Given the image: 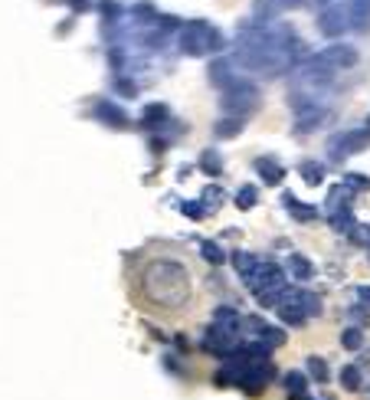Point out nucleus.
I'll use <instances>...</instances> for the list:
<instances>
[{
    "label": "nucleus",
    "instance_id": "obj_5",
    "mask_svg": "<svg viewBox=\"0 0 370 400\" xmlns=\"http://www.w3.org/2000/svg\"><path fill=\"white\" fill-rule=\"evenodd\" d=\"M256 102H259V89L252 82H246V79H236L230 89H223V108H226V115L243 119V115H249L252 108H256Z\"/></svg>",
    "mask_w": 370,
    "mask_h": 400
},
{
    "label": "nucleus",
    "instance_id": "obj_26",
    "mask_svg": "<svg viewBox=\"0 0 370 400\" xmlns=\"http://www.w3.org/2000/svg\"><path fill=\"white\" fill-rule=\"evenodd\" d=\"M200 252H204V259H207V263H213V266H220L223 259H226V256H223V250L220 246H217V243H200Z\"/></svg>",
    "mask_w": 370,
    "mask_h": 400
},
{
    "label": "nucleus",
    "instance_id": "obj_28",
    "mask_svg": "<svg viewBox=\"0 0 370 400\" xmlns=\"http://www.w3.org/2000/svg\"><path fill=\"white\" fill-rule=\"evenodd\" d=\"M308 374L318 381V384H325L328 381V364L321 361V357H308Z\"/></svg>",
    "mask_w": 370,
    "mask_h": 400
},
{
    "label": "nucleus",
    "instance_id": "obj_14",
    "mask_svg": "<svg viewBox=\"0 0 370 400\" xmlns=\"http://www.w3.org/2000/svg\"><path fill=\"white\" fill-rule=\"evenodd\" d=\"M282 10H285V7H282V0H256V10H252V16H256L259 23H272Z\"/></svg>",
    "mask_w": 370,
    "mask_h": 400
},
{
    "label": "nucleus",
    "instance_id": "obj_17",
    "mask_svg": "<svg viewBox=\"0 0 370 400\" xmlns=\"http://www.w3.org/2000/svg\"><path fill=\"white\" fill-rule=\"evenodd\" d=\"M298 174L305 178V184H308V187H318V184L325 180V164H318V161H301Z\"/></svg>",
    "mask_w": 370,
    "mask_h": 400
},
{
    "label": "nucleus",
    "instance_id": "obj_11",
    "mask_svg": "<svg viewBox=\"0 0 370 400\" xmlns=\"http://www.w3.org/2000/svg\"><path fill=\"white\" fill-rule=\"evenodd\" d=\"M95 119L105 121V125H112V128H125V125H128V115H125L115 102H99L95 105Z\"/></svg>",
    "mask_w": 370,
    "mask_h": 400
},
{
    "label": "nucleus",
    "instance_id": "obj_22",
    "mask_svg": "<svg viewBox=\"0 0 370 400\" xmlns=\"http://www.w3.org/2000/svg\"><path fill=\"white\" fill-rule=\"evenodd\" d=\"M213 325L239 328V315H236V309H230V305H220V309H217V315H213Z\"/></svg>",
    "mask_w": 370,
    "mask_h": 400
},
{
    "label": "nucleus",
    "instance_id": "obj_20",
    "mask_svg": "<svg viewBox=\"0 0 370 400\" xmlns=\"http://www.w3.org/2000/svg\"><path fill=\"white\" fill-rule=\"evenodd\" d=\"M167 115H171V112H167V105L154 102V105H148V108H145V119H141V125H145V128H158L161 121H167Z\"/></svg>",
    "mask_w": 370,
    "mask_h": 400
},
{
    "label": "nucleus",
    "instance_id": "obj_21",
    "mask_svg": "<svg viewBox=\"0 0 370 400\" xmlns=\"http://www.w3.org/2000/svg\"><path fill=\"white\" fill-rule=\"evenodd\" d=\"M213 132H217V138H236V134L243 132V119H236V115H230V119H220Z\"/></svg>",
    "mask_w": 370,
    "mask_h": 400
},
{
    "label": "nucleus",
    "instance_id": "obj_15",
    "mask_svg": "<svg viewBox=\"0 0 370 400\" xmlns=\"http://www.w3.org/2000/svg\"><path fill=\"white\" fill-rule=\"evenodd\" d=\"M331 230H338V233H354L357 230V223H354V213L347 207H338V210H331Z\"/></svg>",
    "mask_w": 370,
    "mask_h": 400
},
{
    "label": "nucleus",
    "instance_id": "obj_6",
    "mask_svg": "<svg viewBox=\"0 0 370 400\" xmlns=\"http://www.w3.org/2000/svg\"><path fill=\"white\" fill-rule=\"evenodd\" d=\"M367 145H370V128L364 125V128H357V132L334 134V138L328 141V154H331L334 161H341V158H347V154H357L360 148H367Z\"/></svg>",
    "mask_w": 370,
    "mask_h": 400
},
{
    "label": "nucleus",
    "instance_id": "obj_25",
    "mask_svg": "<svg viewBox=\"0 0 370 400\" xmlns=\"http://www.w3.org/2000/svg\"><path fill=\"white\" fill-rule=\"evenodd\" d=\"M341 384L347 387V390H360V370H357V364H347V368L341 370Z\"/></svg>",
    "mask_w": 370,
    "mask_h": 400
},
{
    "label": "nucleus",
    "instance_id": "obj_24",
    "mask_svg": "<svg viewBox=\"0 0 370 400\" xmlns=\"http://www.w3.org/2000/svg\"><path fill=\"white\" fill-rule=\"evenodd\" d=\"M256 197H259V193H256V187H249V184H246V187H239V191H236V207L239 210H252V207H256Z\"/></svg>",
    "mask_w": 370,
    "mask_h": 400
},
{
    "label": "nucleus",
    "instance_id": "obj_1",
    "mask_svg": "<svg viewBox=\"0 0 370 400\" xmlns=\"http://www.w3.org/2000/svg\"><path fill=\"white\" fill-rule=\"evenodd\" d=\"M141 285H145V296L164 309H180L190 298V272L174 259H154L145 269Z\"/></svg>",
    "mask_w": 370,
    "mask_h": 400
},
{
    "label": "nucleus",
    "instance_id": "obj_30",
    "mask_svg": "<svg viewBox=\"0 0 370 400\" xmlns=\"http://www.w3.org/2000/svg\"><path fill=\"white\" fill-rule=\"evenodd\" d=\"M285 387H288V394H305V377L298 370H288L285 374Z\"/></svg>",
    "mask_w": 370,
    "mask_h": 400
},
{
    "label": "nucleus",
    "instance_id": "obj_10",
    "mask_svg": "<svg viewBox=\"0 0 370 400\" xmlns=\"http://www.w3.org/2000/svg\"><path fill=\"white\" fill-rule=\"evenodd\" d=\"M347 16H351V30L367 33V27H370V0H347Z\"/></svg>",
    "mask_w": 370,
    "mask_h": 400
},
{
    "label": "nucleus",
    "instance_id": "obj_4",
    "mask_svg": "<svg viewBox=\"0 0 370 400\" xmlns=\"http://www.w3.org/2000/svg\"><path fill=\"white\" fill-rule=\"evenodd\" d=\"M321 311V298L305 292V289H285V296L279 298V318L285 325H301L305 318Z\"/></svg>",
    "mask_w": 370,
    "mask_h": 400
},
{
    "label": "nucleus",
    "instance_id": "obj_27",
    "mask_svg": "<svg viewBox=\"0 0 370 400\" xmlns=\"http://www.w3.org/2000/svg\"><path fill=\"white\" fill-rule=\"evenodd\" d=\"M341 344L351 348V351H357V348L364 344V331H360V328H347V331L341 335Z\"/></svg>",
    "mask_w": 370,
    "mask_h": 400
},
{
    "label": "nucleus",
    "instance_id": "obj_19",
    "mask_svg": "<svg viewBox=\"0 0 370 400\" xmlns=\"http://www.w3.org/2000/svg\"><path fill=\"white\" fill-rule=\"evenodd\" d=\"M288 272H292V276H295V279H311V276H314V266H311L308 259H305V256H298V252H292V256H288Z\"/></svg>",
    "mask_w": 370,
    "mask_h": 400
},
{
    "label": "nucleus",
    "instance_id": "obj_34",
    "mask_svg": "<svg viewBox=\"0 0 370 400\" xmlns=\"http://www.w3.org/2000/svg\"><path fill=\"white\" fill-rule=\"evenodd\" d=\"M305 3H308V0H282V7H285V10H288V7H305Z\"/></svg>",
    "mask_w": 370,
    "mask_h": 400
},
{
    "label": "nucleus",
    "instance_id": "obj_23",
    "mask_svg": "<svg viewBox=\"0 0 370 400\" xmlns=\"http://www.w3.org/2000/svg\"><path fill=\"white\" fill-rule=\"evenodd\" d=\"M200 167H204L207 174H213V178H220V171H223L220 154H217V151H204V158H200Z\"/></svg>",
    "mask_w": 370,
    "mask_h": 400
},
{
    "label": "nucleus",
    "instance_id": "obj_31",
    "mask_svg": "<svg viewBox=\"0 0 370 400\" xmlns=\"http://www.w3.org/2000/svg\"><path fill=\"white\" fill-rule=\"evenodd\" d=\"M344 184H347L351 191H370V178H364V174H347Z\"/></svg>",
    "mask_w": 370,
    "mask_h": 400
},
{
    "label": "nucleus",
    "instance_id": "obj_33",
    "mask_svg": "<svg viewBox=\"0 0 370 400\" xmlns=\"http://www.w3.org/2000/svg\"><path fill=\"white\" fill-rule=\"evenodd\" d=\"M220 200H223L220 187H213V191H207V193H204V204H210V210L217 207V204H220Z\"/></svg>",
    "mask_w": 370,
    "mask_h": 400
},
{
    "label": "nucleus",
    "instance_id": "obj_18",
    "mask_svg": "<svg viewBox=\"0 0 370 400\" xmlns=\"http://www.w3.org/2000/svg\"><path fill=\"white\" fill-rule=\"evenodd\" d=\"M259 263H262V259H256V256H249V252H233V266L239 269V276H243L246 282L252 279V272L259 269Z\"/></svg>",
    "mask_w": 370,
    "mask_h": 400
},
{
    "label": "nucleus",
    "instance_id": "obj_9",
    "mask_svg": "<svg viewBox=\"0 0 370 400\" xmlns=\"http://www.w3.org/2000/svg\"><path fill=\"white\" fill-rule=\"evenodd\" d=\"M210 82L217 86V89H230L233 82H236V75H233V60H226V56H220V60L210 62Z\"/></svg>",
    "mask_w": 370,
    "mask_h": 400
},
{
    "label": "nucleus",
    "instance_id": "obj_2",
    "mask_svg": "<svg viewBox=\"0 0 370 400\" xmlns=\"http://www.w3.org/2000/svg\"><path fill=\"white\" fill-rule=\"evenodd\" d=\"M180 53L187 56H210V53H220L223 49V33L213 27V23H204V20H190L180 27Z\"/></svg>",
    "mask_w": 370,
    "mask_h": 400
},
{
    "label": "nucleus",
    "instance_id": "obj_12",
    "mask_svg": "<svg viewBox=\"0 0 370 400\" xmlns=\"http://www.w3.org/2000/svg\"><path fill=\"white\" fill-rule=\"evenodd\" d=\"M282 204H285V207H288V213H292L295 220H301V223H308V220H314V217H318V207L301 204L295 193H285V197H282Z\"/></svg>",
    "mask_w": 370,
    "mask_h": 400
},
{
    "label": "nucleus",
    "instance_id": "obj_16",
    "mask_svg": "<svg viewBox=\"0 0 370 400\" xmlns=\"http://www.w3.org/2000/svg\"><path fill=\"white\" fill-rule=\"evenodd\" d=\"M256 171L262 174V180H266V184H282V178H285L282 164H275L272 158H259V161H256Z\"/></svg>",
    "mask_w": 370,
    "mask_h": 400
},
{
    "label": "nucleus",
    "instance_id": "obj_7",
    "mask_svg": "<svg viewBox=\"0 0 370 400\" xmlns=\"http://www.w3.org/2000/svg\"><path fill=\"white\" fill-rule=\"evenodd\" d=\"M204 348L213 351V355H233L239 348V338H236V328H223V325H210L207 328V341H204Z\"/></svg>",
    "mask_w": 370,
    "mask_h": 400
},
{
    "label": "nucleus",
    "instance_id": "obj_32",
    "mask_svg": "<svg viewBox=\"0 0 370 400\" xmlns=\"http://www.w3.org/2000/svg\"><path fill=\"white\" fill-rule=\"evenodd\" d=\"M115 89H119L121 95H138V86H134L132 79H115Z\"/></svg>",
    "mask_w": 370,
    "mask_h": 400
},
{
    "label": "nucleus",
    "instance_id": "obj_35",
    "mask_svg": "<svg viewBox=\"0 0 370 400\" xmlns=\"http://www.w3.org/2000/svg\"><path fill=\"white\" fill-rule=\"evenodd\" d=\"M360 298H364V302H370V289H360Z\"/></svg>",
    "mask_w": 370,
    "mask_h": 400
},
{
    "label": "nucleus",
    "instance_id": "obj_13",
    "mask_svg": "<svg viewBox=\"0 0 370 400\" xmlns=\"http://www.w3.org/2000/svg\"><path fill=\"white\" fill-rule=\"evenodd\" d=\"M246 325H249V331H256V335H259V338H262V341H269V344H272V348H275V344H282V341H285V335H282L279 328L266 325V322H262V318H249V322H246Z\"/></svg>",
    "mask_w": 370,
    "mask_h": 400
},
{
    "label": "nucleus",
    "instance_id": "obj_29",
    "mask_svg": "<svg viewBox=\"0 0 370 400\" xmlns=\"http://www.w3.org/2000/svg\"><path fill=\"white\" fill-rule=\"evenodd\" d=\"M180 210H184L190 220H204V217L210 213V207H204L200 200H187V204H180Z\"/></svg>",
    "mask_w": 370,
    "mask_h": 400
},
{
    "label": "nucleus",
    "instance_id": "obj_8",
    "mask_svg": "<svg viewBox=\"0 0 370 400\" xmlns=\"http://www.w3.org/2000/svg\"><path fill=\"white\" fill-rule=\"evenodd\" d=\"M321 60H325L328 66H334V69H351V66H357V49L347 43H334L321 53Z\"/></svg>",
    "mask_w": 370,
    "mask_h": 400
},
{
    "label": "nucleus",
    "instance_id": "obj_3",
    "mask_svg": "<svg viewBox=\"0 0 370 400\" xmlns=\"http://www.w3.org/2000/svg\"><path fill=\"white\" fill-rule=\"evenodd\" d=\"M252 289V296L259 298L262 305H279V298L285 296V272L275 263H259V269L252 272V279L246 282Z\"/></svg>",
    "mask_w": 370,
    "mask_h": 400
}]
</instances>
